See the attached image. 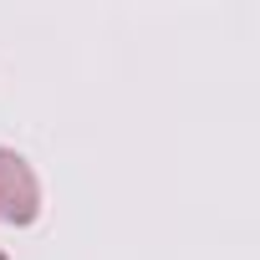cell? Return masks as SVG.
I'll return each instance as SVG.
<instances>
[{
  "label": "cell",
  "mask_w": 260,
  "mask_h": 260,
  "mask_svg": "<svg viewBox=\"0 0 260 260\" xmlns=\"http://www.w3.org/2000/svg\"><path fill=\"white\" fill-rule=\"evenodd\" d=\"M41 219V179L36 169L16 153V148H0V224H36Z\"/></svg>",
  "instance_id": "cell-1"
},
{
  "label": "cell",
  "mask_w": 260,
  "mask_h": 260,
  "mask_svg": "<svg viewBox=\"0 0 260 260\" xmlns=\"http://www.w3.org/2000/svg\"><path fill=\"white\" fill-rule=\"evenodd\" d=\"M0 260H6V250H0Z\"/></svg>",
  "instance_id": "cell-2"
}]
</instances>
